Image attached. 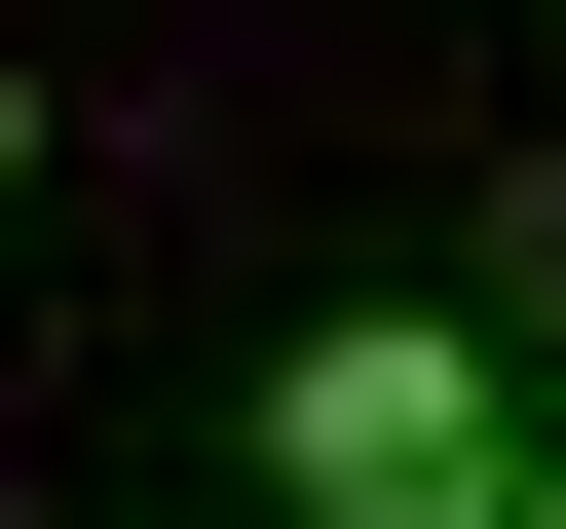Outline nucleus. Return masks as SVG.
Masks as SVG:
<instances>
[{
    "label": "nucleus",
    "instance_id": "nucleus-1",
    "mask_svg": "<svg viewBox=\"0 0 566 529\" xmlns=\"http://www.w3.org/2000/svg\"><path fill=\"white\" fill-rule=\"evenodd\" d=\"M264 491H303V529H491L528 491V378L453 303H303V341H264Z\"/></svg>",
    "mask_w": 566,
    "mask_h": 529
},
{
    "label": "nucleus",
    "instance_id": "nucleus-2",
    "mask_svg": "<svg viewBox=\"0 0 566 529\" xmlns=\"http://www.w3.org/2000/svg\"><path fill=\"white\" fill-rule=\"evenodd\" d=\"M453 341H491V378H566V152L491 189V264H453Z\"/></svg>",
    "mask_w": 566,
    "mask_h": 529
},
{
    "label": "nucleus",
    "instance_id": "nucleus-3",
    "mask_svg": "<svg viewBox=\"0 0 566 529\" xmlns=\"http://www.w3.org/2000/svg\"><path fill=\"white\" fill-rule=\"evenodd\" d=\"M491 529H566V416H528V491H491Z\"/></svg>",
    "mask_w": 566,
    "mask_h": 529
}]
</instances>
